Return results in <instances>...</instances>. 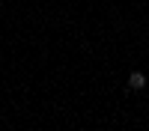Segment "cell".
<instances>
[{"label": "cell", "instance_id": "cell-1", "mask_svg": "<svg viewBox=\"0 0 149 131\" xmlns=\"http://www.w3.org/2000/svg\"><path fill=\"white\" fill-rule=\"evenodd\" d=\"M146 83H149V78L143 75V71H131V75H128V87L131 89H143Z\"/></svg>", "mask_w": 149, "mask_h": 131}]
</instances>
